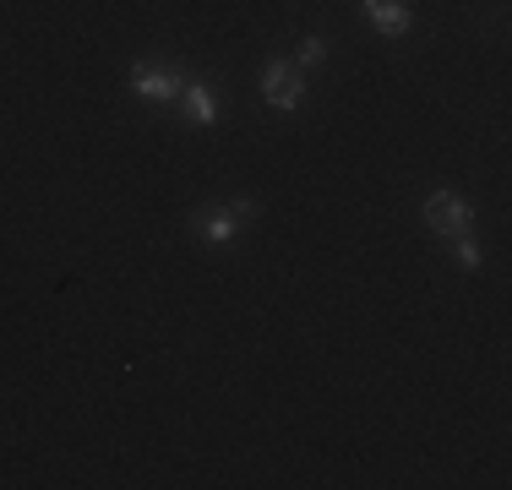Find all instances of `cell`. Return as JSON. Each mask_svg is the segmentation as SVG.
<instances>
[{
    "label": "cell",
    "mask_w": 512,
    "mask_h": 490,
    "mask_svg": "<svg viewBox=\"0 0 512 490\" xmlns=\"http://www.w3.org/2000/svg\"><path fill=\"white\" fill-rule=\"evenodd\" d=\"M246 218H256V196H235L229 207H197V235L224 245L240 224H246Z\"/></svg>",
    "instance_id": "cell-1"
},
{
    "label": "cell",
    "mask_w": 512,
    "mask_h": 490,
    "mask_svg": "<svg viewBox=\"0 0 512 490\" xmlns=\"http://www.w3.org/2000/svg\"><path fill=\"white\" fill-rule=\"evenodd\" d=\"M262 93H267V104H273V109H300V104H306V77H300L289 60H267Z\"/></svg>",
    "instance_id": "cell-2"
},
{
    "label": "cell",
    "mask_w": 512,
    "mask_h": 490,
    "mask_svg": "<svg viewBox=\"0 0 512 490\" xmlns=\"http://www.w3.org/2000/svg\"><path fill=\"white\" fill-rule=\"evenodd\" d=\"M469 202L453 191H436V196H425V224L436 229V235H469Z\"/></svg>",
    "instance_id": "cell-3"
},
{
    "label": "cell",
    "mask_w": 512,
    "mask_h": 490,
    "mask_svg": "<svg viewBox=\"0 0 512 490\" xmlns=\"http://www.w3.org/2000/svg\"><path fill=\"white\" fill-rule=\"evenodd\" d=\"M180 88H186V82H180L175 71H164V66H137L131 71V93L153 98V104H175Z\"/></svg>",
    "instance_id": "cell-4"
},
{
    "label": "cell",
    "mask_w": 512,
    "mask_h": 490,
    "mask_svg": "<svg viewBox=\"0 0 512 490\" xmlns=\"http://www.w3.org/2000/svg\"><path fill=\"white\" fill-rule=\"evenodd\" d=\"M365 11H371V22L387 33V39H404L409 33V6L404 0H365Z\"/></svg>",
    "instance_id": "cell-5"
},
{
    "label": "cell",
    "mask_w": 512,
    "mask_h": 490,
    "mask_svg": "<svg viewBox=\"0 0 512 490\" xmlns=\"http://www.w3.org/2000/svg\"><path fill=\"white\" fill-rule=\"evenodd\" d=\"M186 109H191V120H202V126H213L218 120V98H213V88H207V82H186Z\"/></svg>",
    "instance_id": "cell-6"
},
{
    "label": "cell",
    "mask_w": 512,
    "mask_h": 490,
    "mask_svg": "<svg viewBox=\"0 0 512 490\" xmlns=\"http://www.w3.org/2000/svg\"><path fill=\"white\" fill-rule=\"evenodd\" d=\"M453 240H458V267H463V273H474V267L485 262V256H480V245H474L469 235H453Z\"/></svg>",
    "instance_id": "cell-7"
},
{
    "label": "cell",
    "mask_w": 512,
    "mask_h": 490,
    "mask_svg": "<svg viewBox=\"0 0 512 490\" xmlns=\"http://www.w3.org/2000/svg\"><path fill=\"white\" fill-rule=\"evenodd\" d=\"M322 55H327V39H306V44H300V66H316Z\"/></svg>",
    "instance_id": "cell-8"
}]
</instances>
